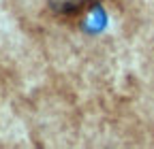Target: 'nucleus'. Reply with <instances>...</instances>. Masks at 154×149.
<instances>
[{
  "label": "nucleus",
  "instance_id": "nucleus-1",
  "mask_svg": "<svg viewBox=\"0 0 154 149\" xmlns=\"http://www.w3.org/2000/svg\"><path fill=\"white\" fill-rule=\"evenodd\" d=\"M99 0H47L49 9L60 17H77L92 9Z\"/></svg>",
  "mask_w": 154,
  "mask_h": 149
}]
</instances>
